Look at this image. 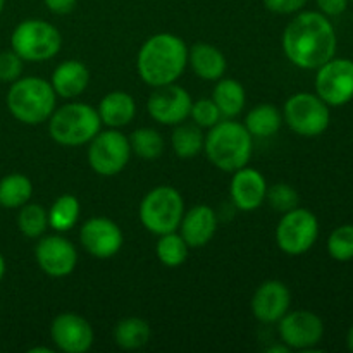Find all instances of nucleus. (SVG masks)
Returning a JSON list of instances; mask_svg holds the SVG:
<instances>
[{
  "instance_id": "26",
  "label": "nucleus",
  "mask_w": 353,
  "mask_h": 353,
  "mask_svg": "<svg viewBox=\"0 0 353 353\" xmlns=\"http://www.w3.org/2000/svg\"><path fill=\"white\" fill-rule=\"evenodd\" d=\"M33 195V185L30 178L19 172L7 174L0 179V205L6 209H21L30 202Z\"/></svg>"
},
{
  "instance_id": "44",
  "label": "nucleus",
  "mask_w": 353,
  "mask_h": 353,
  "mask_svg": "<svg viewBox=\"0 0 353 353\" xmlns=\"http://www.w3.org/2000/svg\"><path fill=\"white\" fill-rule=\"evenodd\" d=\"M352 2H353V0H352Z\"/></svg>"
},
{
  "instance_id": "24",
  "label": "nucleus",
  "mask_w": 353,
  "mask_h": 353,
  "mask_svg": "<svg viewBox=\"0 0 353 353\" xmlns=\"http://www.w3.org/2000/svg\"><path fill=\"white\" fill-rule=\"evenodd\" d=\"M150 336V324L140 317H126L114 327V341L124 350H138L145 347Z\"/></svg>"
},
{
  "instance_id": "5",
  "label": "nucleus",
  "mask_w": 353,
  "mask_h": 353,
  "mask_svg": "<svg viewBox=\"0 0 353 353\" xmlns=\"http://www.w3.org/2000/svg\"><path fill=\"white\" fill-rule=\"evenodd\" d=\"M48 123L52 140L64 147L90 143L102 128L99 112L88 103L72 102L54 110Z\"/></svg>"
},
{
  "instance_id": "11",
  "label": "nucleus",
  "mask_w": 353,
  "mask_h": 353,
  "mask_svg": "<svg viewBox=\"0 0 353 353\" xmlns=\"http://www.w3.org/2000/svg\"><path fill=\"white\" fill-rule=\"evenodd\" d=\"M316 92L327 105H343L353 99V61L330 59L317 69Z\"/></svg>"
},
{
  "instance_id": "20",
  "label": "nucleus",
  "mask_w": 353,
  "mask_h": 353,
  "mask_svg": "<svg viewBox=\"0 0 353 353\" xmlns=\"http://www.w3.org/2000/svg\"><path fill=\"white\" fill-rule=\"evenodd\" d=\"M52 88L62 99H76L90 83V71L81 61L69 59L61 62L52 74Z\"/></svg>"
},
{
  "instance_id": "13",
  "label": "nucleus",
  "mask_w": 353,
  "mask_h": 353,
  "mask_svg": "<svg viewBox=\"0 0 353 353\" xmlns=\"http://www.w3.org/2000/svg\"><path fill=\"white\" fill-rule=\"evenodd\" d=\"M279 323V338L286 347L295 350H309L316 347L324 334V324L319 316L309 310L286 312Z\"/></svg>"
},
{
  "instance_id": "1",
  "label": "nucleus",
  "mask_w": 353,
  "mask_h": 353,
  "mask_svg": "<svg viewBox=\"0 0 353 353\" xmlns=\"http://www.w3.org/2000/svg\"><path fill=\"white\" fill-rule=\"evenodd\" d=\"M283 50L290 62L302 69H319L336 52V33L323 12H300L283 33Z\"/></svg>"
},
{
  "instance_id": "27",
  "label": "nucleus",
  "mask_w": 353,
  "mask_h": 353,
  "mask_svg": "<svg viewBox=\"0 0 353 353\" xmlns=\"http://www.w3.org/2000/svg\"><path fill=\"white\" fill-rule=\"evenodd\" d=\"M203 141H205V138H203L202 128L196 126L195 123L176 124L171 134L172 150L181 159H192L199 155L203 150Z\"/></svg>"
},
{
  "instance_id": "3",
  "label": "nucleus",
  "mask_w": 353,
  "mask_h": 353,
  "mask_svg": "<svg viewBox=\"0 0 353 353\" xmlns=\"http://www.w3.org/2000/svg\"><path fill=\"white\" fill-rule=\"evenodd\" d=\"M203 150L210 164L226 172L245 168L254 150V137L245 124L236 121H219L210 128L203 141Z\"/></svg>"
},
{
  "instance_id": "17",
  "label": "nucleus",
  "mask_w": 353,
  "mask_h": 353,
  "mask_svg": "<svg viewBox=\"0 0 353 353\" xmlns=\"http://www.w3.org/2000/svg\"><path fill=\"white\" fill-rule=\"evenodd\" d=\"M292 295L285 283L269 279L255 290L252 296V312L257 321L264 324L278 323L290 309Z\"/></svg>"
},
{
  "instance_id": "21",
  "label": "nucleus",
  "mask_w": 353,
  "mask_h": 353,
  "mask_svg": "<svg viewBox=\"0 0 353 353\" xmlns=\"http://www.w3.org/2000/svg\"><path fill=\"white\" fill-rule=\"evenodd\" d=\"M188 62L193 72L207 81H217L226 72V57L210 43H195L188 50Z\"/></svg>"
},
{
  "instance_id": "15",
  "label": "nucleus",
  "mask_w": 353,
  "mask_h": 353,
  "mask_svg": "<svg viewBox=\"0 0 353 353\" xmlns=\"http://www.w3.org/2000/svg\"><path fill=\"white\" fill-rule=\"evenodd\" d=\"M83 248L95 259H110L123 247V231L107 217H92L79 231Z\"/></svg>"
},
{
  "instance_id": "30",
  "label": "nucleus",
  "mask_w": 353,
  "mask_h": 353,
  "mask_svg": "<svg viewBox=\"0 0 353 353\" xmlns=\"http://www.w3.org/2000/svg\"><path fill=\"white\" fill-rule=\"evenodd\" d=\"M190 247L186 245V241L183 240L181 234H178L176 231L172 233H165L159 236L157 241V257L168 268H178L188 257Z\"/></svg>"
},
{
  "instance_id": "23",
  "label": "nucleus",
  "mask_w": 353,
  "mask_h": 353,
  "mask_svg": "<svg viewBox=\"0 0 353 353\" xmlns=\"http://www.w3.org/2000/svg\"><path fill=\"white\" fill-rule=\"evenodd\" d=\"M212 100L217 105V109L221 110L223 117H236L238 114H241L245 107V88L240 81L233 78H221L217 79V85L214 86L212 92Z\"/></svg>"
},
{
  "instance_id": "7",
  "label": "nucleus",
  "mask_w": 353,
  "mask_h": 353,
  "mask_svg": "<svg viewBox=\"0 0 353 353\" xmlns=\"http://www.w3.org/2000/svg\"><path fill=\"white\" fill-rule=\"evenodd\" d=\"M185 214V202L172 186H155L140 203V221L150 233H172L179 228Z\"/></svg>"
},
{
  "instance_id": "36",
  "label": "nucleus",
  "mask_w": 353,
  "mask_h": 353,
  "mask_svg": "<svg viewBox=\"0 0 353 353\" xmlns=\"http://www.w3.org/2000/svg\"><path fill=\"white\" fill-rule=\"evenodd\" d=\"M307 0H264V6L269 12L274 14H295L305 7Z\"/></svg>"
},
{
  "instance_id": "12",
  "label": "nucleus",
  "mask_w": 353,
  "mask_h": 353,
  "mask_svg": "<svg viewBox=\"0 0 353 353\" xmlns=\"http://www.w3.org/2000/svg\"><path fill=\"white\" fill-rule=\"evenodd\" d=\"M192 103L190 93L183 86L171 83V85L157 86L148 97L147 107L152 119L165 126H176L188 119Z\"/></svg>"
},
{
  "instance_id": "40",
  "label": "nucleus",
  "mask_w": 353,
  "mask_h": 353,
  "mask_svg": "<svg viewBox=\"0 0 353 353\" xmlns=\"http://www.w3.org/2000/svg\"><path fill=\"white\" fill-rule=\"evenodd\" d=\"M347 347H348V350L353 352V326L350 327V331H348V336H347Z\"/></svg>"
},
{
  "instance_id": "37",
  "label": "nucleus",
  "mask_w": 353,
  "mask_h": 353,
  "mask_svg": "<svg viewBox=\"0 0 353 353\" xmlns=\"http://www.w3.org/2000/svg\"><path fill=\"white\" fill-rule=\"evenodd\" d=\"M324 16H340L347 10L348 0H316Z\"/></svg>"
},
{
  "instance_id": "33",
  "label": "nucleus",
  "mask_w": 353,
  "mask_h": 353,
  "mask_svg": "<svg viewBox=\"0 0 353 353\" xmlns=\"http://www.w3.org/2000/svg\"><path fill=\"white\" fill-rule=\"evenodd\" d=\"M265 200L269 202V205L272 207L278 212H290V210L295 209L299 205V193L293 186L286 185V183H278V185L268 186V193H265Z\"/></svg>"
},
{
  "instance_id": "29",
  "label": "nucleus",
  "mask_w": 353,
  "mask_h": 353,
  "mask_svg": "<svg viewBox=\"0 0 353 353\" xmlns=\"http://www.w3.org/2000/svg\"><path fill=\"white\" fill-rule=\"evenodd\" d=\"M131 152L145 161H155L164 152V138L157 130L152 128H138L133 131L130 138Z\"/></svg>"
},
{
  "instance_id": "14",
  "label": "nucleus",
  "mask_w": 353,
  "mask_h": 353,
  "mask_svg": "<svg viewBox=\"0 0 353 353\" xmlns=\"http://www.w3.org/2000/svg\"><path fill=\"white\" fill-rule=\"evenodd\" d=\"M34 257L41 271L50 278H65L78 264L76 247L61 234L41 238L34 248Z\"/></svg>"
},
{
  "instance_id": "39",
  "label": "nucleus",
  "mask_w": 353,
  "mask_h": 353,
  "mask_svg": "<svg viewBox=\"0 0 353 353\" xmlns=\"http://www.w3.org/2000/svg\"><path fill=\"white\" fill-rule=\"evenodd\" d=\"M268 352L269 353H274V352L288 353L290 352V347H286V345H281V347H271V348H268Z\"/></svg>"
},
{
  "instance_id": "18",
  "label": "nucleus",
  "mask_w": 353,
  "mask_h": 353,
  "mask_svg": "<svg viewBox=\"0 0 353 353\" xmlns=\"http://www.w3.org/2000/svg\"><path fill=\"white\" fill-rule=\"evenodd\" d=\"M231 200L243 212H252L265 202L268 183L261 171L254 168H240L231 179Z\"/></svg>"
},
{
  "instance_id": "10",
  "label": "nucleus",
  "mask_w": 353,
  "mask_h": 353,
  "mask_svg": "<svg viewBox=\"0 0 353 353\" xmlns=\"http://www.w3.org/2000/svg\"><path fill=\"white\" fill-rule=\"evenodd\" d=\"M319 236V223L309 209L295 207L279 221L276 228L278 247L288 255H302L309 252Z\"/></svg>"
},
{
  "instance_id": "31",
  "label": "nucleus",
  "mask_w": 353,
  "mask_h": 353,
  "mask_svg": "<svg viewBox=\"0 0 353 353\" xmlns=\"http://www.w3.org/2000/svg\"><path fill=\"white\" fill-rule=\"evenodd\" d=\"M17 228L28 238L41 236L48 228V212L37 203H24L17 214Z\"/></svg>"
},
{
  "instance_id": "4",
  "label": "nucleus",
  "mask_w": 353,
  "mask_h": 353,
  "mask_svg": "<svg viewBox=\"0 0 353 353\" xmlns=\"http://www.w3.org/2000/svg\"><path fill=\"white\" fill-rule=\"evenodd\" d=\"M57 93L52 83L37 76L19 78L7 93V107L19 123L40 124L50 119L55 110Z\"/></svg>"
},
{
  "instance_id": "34",
  "label": "nucleus",
  "mask_w": 353,
  "mask_h": 353,
  "mask_svg": "<svg viewBox=\"0 0 353 353\" xmlns=\"http://www.w3.org/2000/svg\"><path fill=\"white\" fill-rule=\"evenodd\" d=\"M193 123L200 128H212L221 121L223 114L217 109L212 99H200L195 103H192V110H190Z\"/></svg>"
},
{
  "instance_id": "43",
  "label": "nucleus",
  "mask_w": 353,
  "mask_h": 353,
  "mask_svg": "<svg viewBox=\"0 0 353 353\" xmlns=\"http://www.w3.org/2000/svg\"><path fill=\"white\" fill-rule=\"evenodd\" d=\"M3 7H6V0H0V14H2Z\"/></svg>"
},
{
  "instance_id": "42",
  "label": "nucleus",
  "mask_w": 353,
  "mask_h": 353,
  "mask_svg": "<svg viewBox=\"0 0 353 353\" xmlns=\"http://www.w3.org/2000/svg\"><path fill=\"white\" fill-rule=\"evenodd\" d=\"M3 274H6V261H3L2 254H0V281H2Z\"/></svg>"
},
{
  "instance_id": "38",
  "label": "nucleus",
  "mask_w": 353,
  "mask_h": 353,
  "mask_svg": "<svg viewBox=\"0 0 353 353\" xmlns=\"http://www.w3.org/2000/svg\"><path fill=\"white\" fill-rule=\"evenodd\" d=\"M45 7H47L50 12L59 14V16H65V14L72 12L78 3V0H43Z\"/></svg>"
},
{
  "instance_id": "22",
  "label": "nucleus",
  "mask_w": 353,
  "mask_h": 353,
  "mask_svg": "<svg viewBox=\"0 0 353 353\" xmlns=\"http://www.w3.org/2000/svg\"><path fill=\"white\" fill-rule=\"evenodd\" d=\"M97 112H99L102 124L117 130L133 121L134 114H137V103L130 93L117 90V92L107 93L100 100Z\"/></svg>"
},
{
  "instance_id": "9",
  "label": "nucleus",
  "mask_w": 353,
  "mask_h": 353,
  "mask_svg": "<svg viewBox=\"0 0 353 353\" xmlns=\"http://www.w3.org/2000/svg\"><path fill=\"white\" fill-rule=\"evenodd\" d=\"M283 119L296 134L317 137L330 126V109L317 95L296 93L286 100Z\"/></svg>"
},
{
  "instance_id": "2",
  "label": "nucleus",
  "mask_w": 353,
  "mask_h": 353,
  "mask_svg": "<svg viewBox=\"0 0 353 353\" xmlns=\"http://www.w3.org/2000/svg\"><path fill=\"white\" fill-rule=\"evenodd\" d=\"M188 64V47L172 33H157L148 38L138 52V74L147 85L164 86L174 83Z\"/></svg>"
},
{
  "instance_id": "35",
  "label": "nucleus",
  "mask_w": 353,
  "mask_h": 353,
  "mask_svg": "<svg viewBox=\"0 0 353 353\" xmlns=\"http://www.w3.org/2000/svg\"><path fill=\"white\" fill-rule=\"evenodd\" d=\"M23 59L10 48L0 54V81L14 83L23 74Z\"/></svg>"
},
{
  "instance_id": "6",
  "label": "nucleus",
  "mask_w": 353,
  "mask_h": 353,
  "mask_svg": "<svg viewBox=\"0 0 353 353\" xmlns=\"http://www.w3.org/2000/svg\"><path fill=\"white\" fill-rule=\"evenodd\" d=\"M61 47L59 30L43 19L23 21L14 28L10 37V48L28 62L48 61L59 54Z\"/></svg>"
},
{
  "instance_id": "41",
  "label": "nucleus",
  "mask_w": 353,
  "mask_h": 353,
  "mask_svg": "<svg viewBox=\"0 0 353 353\" xmlns=\"http://www.w3.org/2000/svg\"><path fill=\"white\" fill-rule=\"evenodd\" d=\"M30 353H52V350L47 347H37V348H31Z\"/></svg>"
},
{
  "instance_id": "8",
  "label": "nucleus",
  "mask_w": 353,
  "mask_h": 353,
  "mask_svg": "<svg viewBox=\"0 0 353 353\" xmlns=\"http://www.w3.org/2000/svg\"><path fill=\"white\" fill-rule=\"evenodd\" d=\"M131 157L130 138L121 131L110 130L99 131L90 141L88 164L97 174L116 176L128 165Z\"/></svg>"
},
{
  "instance_id": "19",
  "label": "nucleus",
  "mask_w": 353,
  "mask_h": 353,
  "mask_svg": "<svg viewBox=\"0 0 353 353\" xmlns=\"http://www.w3.org/2000/svg\"><path fill=\"white\" fill-rule=\"evenodd\" d=\"M181 236L190 248L205 247L217 231V216L212 207L195 205L183 214Z\"/></svg>"
},
{
  "instance_id": "32",
  "label": "nucleus",
  "mask_w": 353,
  "mask_h": 353,
  "mask_svg": "<svg viewBox=\"0 0 353 353\" xmlns=\"http://www.w3.org/2000/svg\"><path fill=\"white\" fill-rule=\"evenodd\" d=\"M327 252L338 262H348L353 259V226L336 228L327 240Z\"/></svg>"
},
{
  "instance_id": "16",
  "label": "nucleus",
  "mask_w": 353,
  "mask_h": 353,
  "mask_svg": "<svg viewBox=\"0 0 353 353\" xmlns=\"http://www.w3.org/2000/svg\"><path fill=\"white\" fill-rule=\"evenodd\" d=\"M50 334L54 343L61 352L85 353L92 348L93 334L92 326L78 314H59L50 326Z\"/></svg>"
},
{
  "instance_id": "28",
  "label": "nucleus",
  "mask_w": 353,
  "mask_h": 353,
  "mask_svg": "<svg viewBox=\"0 0 353 353\" xmlns=\"http://www.w3.org/2000/svg\"><path fill=\"white\" fill-rule=\"evenodd\" d=\"M79 212L81 207L74 195H61L48 210V226L59 233L72 230L78 223Z\"/></svg>"
},
{
  "instance_id": "25",
  "label": "nucleus",
  "mask_w": 353,
  "mask_h": 353,
  "mask_svg": "<svg viewBox=\"0 0 353 353\" xmlns=\"http://www.w3.org/2000/svg\"><path fill=\"white\" fill-rule=\"evenodd\" d=\"M281 124V112L271 103H261V105L254 107L247 114V119H245V128L255 138L272 137V134L278 133Z\"/></svg>"
}]
</instances>
